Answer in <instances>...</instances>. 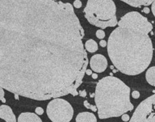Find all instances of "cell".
I'll list each match as a JSON object with an SVG mask.
<instances>
[{
    "mask_svg": "<svg viewBox=\"0 0 155 122\" xmlns=\"http://www.w3.org/2000/svg\"><path fill=\"white\" fill-rule=\"evenodd\" d=\"M107 42L109 56L120 72L136 75L144 72L151 62L153 47L148 35L153 26L138 12L121 17Z\"/></svg>",
    "mask_w": 155,
    "mask_h": 122,
    "instance_id": "cell-2",
    "label": "cell"
},
{
    "mask_svg": "<svg viewBox=\"0 0 155 122\" xmlns=\"http://www.w3.org/2000/svg\"><path fill=\"white\" fill-rule=\"evenodd\" d=\"M94 101L101 119L122 116L133 109L130 102V88L116 77L107 76L99 81Z\"/></svg>",
    "mask_w": 155,
    "mask_h": 122,
    "instance_id": "cell-3",
    "label": "cell"
},
{
    "mask_svg": "<svg viewBox=\"0 0 155 122\" xmlns=\"http://www.w3.org/2000/svg\"><path fill=\"white\" fill-rule=\"evenodd\" d=\"M132 96L133 99H139V97L140 96V92L138 91H133L132 93Z\"/></svg>",
    "mask_w": 155,
    "mask_h": 122,
    "instance_id": "cell-19",
    "label": "cell"
},
{
    "mask_svg": "<svg viewBox=\"0 0 155 122\" xmlns=\"http://www.w3.org/2000/svg\"><path fill=\"white\" fill-rule=\"evenodd\" d=\"M18 122H42V120L35 113L26 112L19 115Z\"/></svg>",
    "mask_w": 155,
    "mask_h": 122,
    "instance_id": "cell-9",
    "label": "cell"
},
{
    "mask_svg": "<svg viewBox=\"0 0 155 122\" xmlns=\"http://www.w3.org/2000/svg\"><path fill=\"white\" fill-rule=\"evenodd\" d=\"M0 117L6 122H16V119L13 113L11 107L7 105H1L0 107Z\"/></svg>",
    "mask_w": 155,
    "mask_h": 122,
    "instance_id": "cell-8",
    "label": "cell"
},
{
    "mask_svg": "<svg viewBox=\"0 0 155 122\" xmlns=\"http://www.w3.org/2000/svg\"><path fill=\"white\" fill-rule=\"evenodd\" d=\"M47 114L53 122H70L73 117L74 109L67 101L58 98L49 102Z\"/></svg>",
    "mask_w": 155,
    "mask_h": 122,
    "instance_id": "cell-5",
    "label": "cell"
},
{
    "mask_svg": "<svg viewBox=\"0 0 155 122\" xmlns=\"http://www.w3.org/2000/svg\"><path fill=\"white\" fill-rule=\"evenodd\" d=\"M79 94L80 96L82 97H86V90H82V91H80L79 92Z\"/></svg>",
    "mask_w": 155,
    "mask_h": 122,
    "instance_id": "cell-22",
    "label": "cell"
},
{
    "mask_svg": "<svg viewBox=\"0 0 155 122\" xmlns=\"http://www.w3.org/2000/svg\"><path fill=\"white\" fill-rule=\"evenodd\" d=\"M89 62L90 68L95 73H103L106 70L108 65L106 58L100 54L92 56Z\"/></svg>",
    "mask_w": 155,
    "mask_h": 122,
    "instance_id": "cell-7",
    "label": "cell"
},
{
    "mask_svg": "<svg viewBox=\"0 0 155 122\" xmlns=\"http://www.w3.org/2000/svg\"><path fill=\"white\" fill-rule=\"evenodd\" d=\"M1 87L36 100L78 95L89 64L72 4L0 1Z\"/></svg>",
    "mask_w": 155,
    "mask_h": 122,
    "instance_id": "cell-1",
    "label": "cell"
},
{
    "mask_svg": "<svg viewBox=\"0 0 155 122\" xmlns=\"http://www.w3.org/2000/svg\"><path fill=\"white\" fill-rule=\"evenodd\" d=\"M4 88H2V87H1V100H2V102H6V99H4Z\"/></svg>",
    "mask_w": 155,
    "mask_h": 122,
    "instance_id": "cell-20",
    "label": "cell"
},
{
    "mask_svg": "<svg viewBox=\"0 0 155 122\" xmlns=\"http://www.w3.org/2000/svg\"><path fill=\"white\" fill-rule=\"evenodd\" d=\"M76 122H97L95 115L90 112H82L77 115Z\"/></svg>",
    "mask_w": 155,
    "mask_h": 122,
    "instance_id": "cell-10",
    "label": "cell"
},
{
    "mask_svg": "<svg viewBox=\"0 0 155 122\" xmlns=\"http://www.w3.org/2000/svg\"><path fill=\"white\" fill-rule=\"evenodd\" d=\"M85 48L89 52H95L98 50V44L93 39H89L85 43Z\"/></svg>",
    "mask_w": 155,
    "mask_h": 122,
    "instance_id": "cell-13",
    "label": "cell"
},
{
    "mask_svg": "<svg viewBox=\"0 0 155 122\" xmlns=\"http://www.w3.org/2000/svg\"><path fill=\"white\" fill-rule=\"evenodd\" d=\"M129 122H155V92L138 106Z\"/></svg>",
    "mask_w": 155,
    "mask_h": 122,
    "instance_id": "cell-6",
    "label": "cell"
},
{
    "mask_svg": "<svg viewBox=\"0 0 155 122\" xmlns=\"http://www.w3.org/2000/svg\"><path fill=\"white\" fill-rule=\"evenodd\" d=\"M84 105L85 106V107L87 108V109H90L92 110V111H94V112H96V111H97V108H96V106H94L92 105V104H90L87 100H85L84 102Z\"/></svg>",
    "mask_w": 155,
    "mask_h": 122,
    "instance_id": "cell-14",
    "label": "cell"
},
{
    "mask_svg": "<svg viewBox=\"0 0 155 122\" xmlns=\"http://www.w3.org/2000/svg\"><path fill=\"white\" fill-rule=\"evenodd\" d=\"M96 35L97 37V38L100 39H103L105 37V33L103 30L99 29V30H98V31H96Z\"/></svg>",
    "mask_w": 155,
    "mask_h": 122,
    "instance_id": "cell-15",
    "label": "cell"
},
{
    "mask_svg": "<svg viewBox=\"0 0 155 122\" xmlns=\"http://www.w3.org/2000/svg\"><path fill=\"white\" fill-rule=\"evenodd\" d=\"M35 112L37 115H41L43 114L44 113V110L43 108L41 107H37L36 108V109H35Z\"/></svg>",
    "mask_w": 155,
    "mask_h": 122,
    "instance_id": "cell-17",
    "label": "cell"
},
{
    "mask_svg": "<svg viewBox=\"0 0 155 122\" xmlns=\"http://www.w3.org/2000/svg\"><path fill=\"white\" fill-rule=\"evenodd\" d=\"M121 119H122L123 121H130V116H129V115H128V114H123V115L121 116Z\"/></svg>",
    "mask_w": 155,
    "mask_h": 122,
    "instance_id": "cell-18",
    "label": "cell"
},
{
    "mask_svg": "<svg viewBox=\"0 0 155 122\" xmlns=\"http://www.w3.org/2000/svg\"><path fill=\"white\" fill-rule=\"evenodd\" d=\"M92 79H97L98 78V75L96 74V73H92Z\"/></svg>",
    "mask_w": 155,
    "mask_h": 122,
    "instance_id": "cell-26",
    "label": "cell"
},
{
    "mask_svg": "<svg viewBox=\"0 0 155 122\" xmlns=\"http://www.w3.org/2000/svg\"><path fill=\"white\" fill-rule=\"evenodd\" d=\"M84 13L91 25L101 29L114 27L118 24L115 4L112 0H89Z\"/></svg>",
    "mask_w": 155,
    "mask_h": 122,
    "instance_id": "cell-4",
    "label": "cell"
},
{
    "mask_svg": "<svg viewBox=\"0 0 155 122\" xmlns=\"http://www.w3.org/2000/svg\"><path fill=\"white\" fill-rule=\"evenodd\" d=\"M152 14L155 17V1H154L153 3L152 4Z\"/></svg>",
    "mask_w": 155,
    "mask_h": 122,
    "instance_id": "cell-23",
    "label": "cell"
},
{
    "mask_svg": "<svg viewBox=\"0 0 155 122\" xmlns=\"http://www.w3.org/2000/svg\"><path fill=\"white\" fill-rule=\"evenodd\" d=\"M142 12H144L146 13V14H148V13H150V9L148 8V7H144V8H143Z\"/></svg>",
    "mask_w": 155,
    "mask_h": 122,
    "instance_id": "cell-24",
    "label": "cell"
},
{
    "mask_svg": "<svg viewBox=\"0 0 155 122\" xmlns=\"http://www.w3.org/2000/svg\"><path fill=\"white\" fill-rule=\"evenodd\" d=\"M86 74L87 75H90L92 74V71L90 69H87L86 71Z\"/></svg>",
    "mask_w": 155,
    "mask_h": 122,
    "instance_id": "cell-25",
    "label": "cell"
},
{
    "mask_svg": "<svg viewBox=\"0 0 155 122\" xmlns=\"http://www.w3.org/2000/svg\"><path fill=\"white\" fill-rule=\"evenodd\" d=\"M146 79L150 85L155 87V67H152L147 70Z\"/></svg>",
    "mask_w": 155,
    "mask_h": 122,
    "instance_id": "cell-12",
    "label": "cell"
},
{
    "mask_svg": "<svg viewBox=\"0 0 155 122\" xmlns=\"http://www.w3.org/2000/svg\"><path fill=\"white\" fill-rule=\"evenodd\" d=\"M82 2L80 0H76L74 2V6L76 8H80L82 7Z\"/></svg>",
    "mask_w": 155,
    "mask_h": 122,
    "instance_id": "cell-16",
    "label": "cell"
},
{
    "mask_svg": "<svg viewBox=\"0 0 155 122\" xmlns=\"http://www.w3.org/2000/svg\"><path fill=\"white\" fill-rule=\"evenodd\" d=\"M99 44L101 47H105L106 46V42L105 40H101L99 42Z\"/></svg>",
    "mask_w": 155,
    "mask_h": 122,
    "instance_id": "cell-21",
    "label": "cell"
},
{
    "mask_svg": "<svg viewBox=\"0 0 155 122\" xmlns=\"http://www.w3.org/2000/svg\"><path fill=\"white\" fill-rule=\"evenodd\" d=\"M125 3L128 4V5H130L131 6L135 7H140L142 6H149L150 4L153 3L154 1L148 0V1H144V0H123V1Z\"/></svg>",
    "mask_w": 155,
    "mask_h": 122,
    "instance_id": "cell-11",
    "label": "cell"
}]
</instances>
